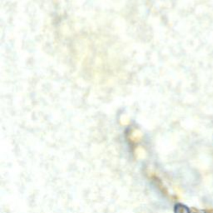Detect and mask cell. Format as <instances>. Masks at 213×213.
I'll list each match as a JSON object with an SVG mask.
<instances>
[{"label": "cell", "instance_id": "cell-1", "mask_svg": "<svg viewBox=\"0 0 213 213\" xmlns=\"http://www.w3.org/2000/svg\"><path fill=\"white\" fill-rule=\"evenodd\" d=\"M175 213H190V211L184 205L177 204L175 206Z\"/></svg>", "mask_w": 213, "mask_h": 213}, {"label": "cell", "instance_id": "cell-2", "mask_svg": "<svg viewBox=\"0 0 213 213\" xmlns=\"http://www.w3.org/2000/svg\"><path fill=\"white\" fill-rule=\"evenodd\" d=\"M206 213H213V210H207Z\"/></svg>", "mask_w": 213, "mask_h": 213}]
</instances>
